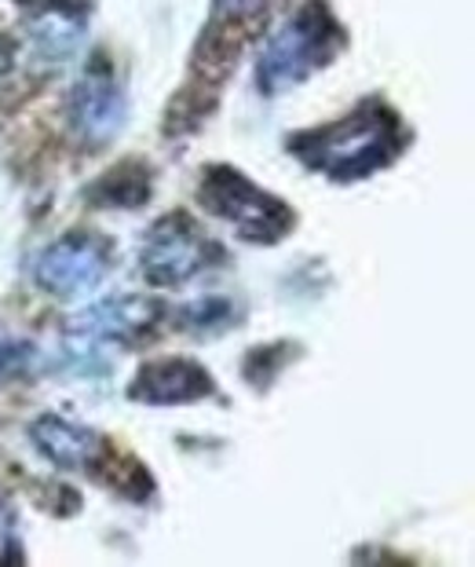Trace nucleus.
Masks as SVG:
<instances>
[{"mask_svg":"<svg viewBox=\"0 0 475 567\" xmlns=\"http://www.w3.org/2000/svg\"><path fill=\"white\" fill-rule=\"evenodd\" d=\"M30 440L59 468H89L103 454V440L92 429L73 425L59 414H44L30 425Z\"/></svg>","mask_w":475,"mask_h":567,"instance_id":"obj_11","label":"nucleus"},{"mask_svg":"<svg viewBox=\"0 0 475 567\" xmlns=\"http://www.w3.org/2000/svg\"><path fill=\"white\" fill-rule=\"evenodd\" d=\"M8 70H11V41L0 33V78H4Z\"/></svg>","mask_w":475,"mask_h":567,"instance_id":"obj_14","label":"nucleus"},{"mask_svg":"<svg viewBox=\"0 0 475 567\" xmlns=\"http://www.w3.org/2000/svg\"><path fill=\"white\" fill-rule=\"evenodd\" d=\"M216 395L213 373L187 355H165L146 363L128 384V400L143 406H183Z\"/></svg>","mask_w":475,"mask_h":567,"instance_id":"obj_9","label":"nucleus"},{"mask_svg":"<svg viewBox=\"0 0 475 567\" xmlns=\"http://www.w3.org/2000/svg\"><path fill=\"white\" fill-rule=\"evenodd\" d=\"M344 48V33L326 0L303 4L289 22H282L256 59V89L264 95H282L297 89L326 63H333Z\"/></svg>","mask_w":475,"mask_h":567,"instance_id":"obj_2","label":"nucleus"},{"mask_svg":"<svg viewBox=\"0 0 475 567\" xmlns=\"http://www.w3.org/2000/svg\"><path fill=\"white\" fill-rule=\"evenodd\" d=\"M66 111H70L73 136H78L89 151L114 143L117 132L125 128V117H128L125 89H121V81L114 78V70H110L103 55L84 66L81 81L70 89Z\"/></svg>","mask_w":475,"mask_h":567,"instance_id":"obj_6","label":"nucleus"},{"mask_svg":"<svg viewBox=\"0 0 475 567\" xmlns=\"http://www.w3.org/2000/svg\"><path fill=\"white\" fill-rule=\"evenodd\" d=\"M162 316H165L162 305H154V300H146V297H114L89 311H81V319H73L70 330L78 333L81 341H92V344H103V341L132 344Z\"/></svg>","mask_w":475,"mask_h":567,"instance_id":"obj_10","label":"nucleus"},{"mask_svg":"<svg viewBox=\"0 0 475 567\" xmlns=\"http://www.w3.org/2000/svg\"><path fill=\"white\" fill-rule=\"evenodd\" d=\"M154 190V173L143 162H121L114 168L89 184L84 198L89 205H100V209H140V205L151 202Z\"/></svg>","mask_w":475,"mask_h":567,"instance_id":"obj_12","label":"nucleus"},{"mask_svg":"<svg viewBox=\"0 0 475 567\" xmlns=\"http://www.w3.org/2000/svg\"><path fill=\"white\" fill-rule=\"evenodd\" d=\"M110 271V243L89 231H70L55 238L33 264V282L52 297H84L106 279Z\"/></svg>","mask_w":475,"mask_h":567,"instance_id":"obj_7","label":"nucleus"},{"mask_svg":"<svg viewBox=\"0 0 475 567\" xmlns=\"http://www.w3.org/2000/svg\"><path fill=\"white\" fill-rule=\"evenodd\" d=\"M198 202L209 209L216 220H227L246 243L271 246L289 235L292 209L264 187H256L238 168L230 165H209L198 179Z\"/></svg>","mask_w":475,"mask_h":567,"instance_id":"obj_3","label":"nucleus"},{"mask_svg":"<svg viewBox=\"0 0 475 567\" xmlns=\"http://www.w3.org/2000/svg\"><path fill=\"white\" fill-rule=\"evenodd\" d=\"M136 473H140V462H128V476H136ZM117 487L125 491V494H132V498H136V491H132V480H121Z\"/></svg>","mask_w":475,"mask_h":567,"instance_id":"obj_15","label":"nucleus"},{"mask_svg":"<svg viewBox=\"0 0 475 567\" xmlns=\"http://www.w3.org/2000/svg\"><path fill=\"white\" fill-rule=\"evenodd\" d=\"M402 122L392 106L384 103H362L340 122H329L322 128L300 132L289 140V154L311 173H322L340 184H355L384 165H392L402 151Z\"/></svg>","mask_w":475,"mask_h":567,"instance_id":"obj_1","label":"nucleus"},{"mask_svg":"<svg viewBox=\"0 0 475 567\" xmlns=\"http://www.w3.org/2000/svg\"><path fill=\"white\" fill-rule=\"evenodd\" d=\"M27 19V33L33 52L48 66H59L78 55V48L89 38V11L92 0H16Z\"/></svg>","mask_w":475,"mask_h":567,"instance_id":"obj_8","label":"nucleus"},{"mask_svg":"<svg viewBox=\"0 0 475 567\" xmlns=\"http://www.w3.org/2000/svg\"><path fill=\"white\" fill-rule=\"evenodd\" d=\"M179 322L194 333H205V330H227L230 322H238V316H235V305H230L227 297H205V300H198V305L183 308Z\"/></svg>","mask_w":475,"mask_h":567,"instance_id":"obj_13","label":"nucleus"},{"mask_svg":"<svg viewBox=\"0 0 475 567\" xmlns=\"http://www.w3.org/2000/svg\"><path fill=\"white\" fill-rule=\"evenodd\" d=\"M219 257H224L219 246L198 231V224L187 213H173L162 216L146 231L140 249V268L151 286H183L205 268H213Z\"/></svg>","mask_w":475,"mask_h":567,"instance_id":"obj_4","label":"nucleus"},{"mask_svg":"<svg viewBox=\"0 0 475 567\" xmlns=\"http://www.w3.org/2000/svg\"><path fill=\"white\" fill-rule=\"evenodd\" d=\"M286 0H213V16L205 22L198 48H194V70L202 74V81L219 84L230 78V70L241 59V48L267 27V19Z\"/></svg>","mask_w":475,"mask_h":567,"instance_id":"obj_5","label":"nucleus"}]
</instances>
